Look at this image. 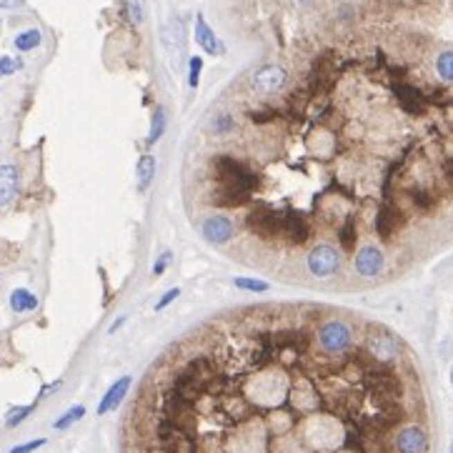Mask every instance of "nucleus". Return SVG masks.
Wrapping results in <instances>:
<instances>
[{"label":"nucleus","mask_w":453,"mask_h":453,"mask_svg":"<svg viewBox=\"0 0 453 453\" xmlns=\"http://www.w3.org/2000/svg\"><path fill=\"white\" fill-rule=\"evenodd\" d=\"M83 416H86V408H83V406H73L71 411H66V414H63L58 420H55V428H58V431H63V428L73 426L75 420L83 418Z\"/></svg>","instance_id":"11"},{"label":"nucleus","mask_w":453,"mask_h":453,"mask_svg":"<svg viewBox=\"0 0 453 453\" xmlns=\"http://www.w3.org/2000/svg\"><path fill=\"white\" fill-rule=\"evenodd\" d=\"M201 71H203V58L191 55L188 58V88H198V80H201Z\"/></svg>","instance_id":"13"},{"label":"nucleus","mask_w":453,"mask_h":453,"mask_svg":"<svg viewBox=\"0 0 453 453\" xmlns=\"http://www.w3.org/2000/svg\"><path fill=\"white\" fill-rule=\"evenodd\" d=\"M123 323H125V315H120V318H115V323H113L111 329H108V333H115V331H118L120 326H123Z\"/></svg>","instance_id":"22"},{"label":"nucleus","mask_w":453,"mask_h":453,"mask_svg":"<svg viewBox=\"0 0 453 453\" xmlns=\"http://www.w3.org/2000/svg\"><path fill=\"white\" fill-rule=\"evenodd\" d=\"M178 296H181V288H171V290H165L163 296H160V301L156 303V311H163L165 306H171V303L176 301Z\"/></svg>","instance_id":"19"},{"label":"nucleus","mask_w":453,"mask_h":453,"mask_svg":"<svg viewBox=\"0 0 453 453\" xmlns=\"http://www.w3.org/2000/svg\"><path fill=\"white\" fill-rule=\"evenodd\" d=\"M125 453H428L414 353L326 303H253L160 353L123 420Z\"/></svg>","instance_id":"2"},{"label":"nucleus","mask_w":453,"mask_h":453,"mask_svg":"<svg viewBox=\"0 0 453 453\" xmlns=\"http://www.w3.org/2000/svg\"><path fill=\"white\" fill-rule=\"evenodd\" d=\"M171 261H173V253H171V250L160 253V256H158V261H156V266H153V276H163L165 268L171 266Z\"/></svg>","instance_id":"16"},{"label":"nucleus","mask_w":453,"mask_h":453,"mask_svg":"<svg viewBox=\"0 0 453 453\" xmlns=\"http://www.w3.org/2000/svg\"><path fill=\"white\" fill-rule=\"evenodd\" d=\"M183 201L205 243L293 286L378 288L453 246V48L326 46L203 115Z\"/></svg>","instance_id":"1"},{"label":"nucleus","mask_w":453,"mask_h":453,"mask_svg":"<svg viewBox=\"0 0 453 453\" xmlns=\"http://www.w3.org/2000/svg\"><path fill=\"white\" fill-rule=\"evenodd\" d=\"M60 386H63V381H55V383H50V386H43V391L38 394V401H40V398H46V396L55 394V391H58Z\"/></svg>","instance_id":"20"},{"label":"nucleus","mask_w":453,"mask_h":453,"mask_svg":"<svg viewBox=\"0 0 453 453\" xmlns=\"http://www.w3.org/2000/svg\"><path fill=\"white\" fill-rule=\"evenodd\" d=\"M26 0H0V8H15V6H23Z\"/></svg>","instance_id":"21"},{"label":"nucleus","mask_w":453,"mask_h":453,"mask_svg":"<svg viewBox=\"0 0 453 453\" xmlns=\"http://www.w3.org/2000/svg\"><path fill=\"white\" fill-rule=\"evenodd\" d=\"M40 40H43V35H40L38 28H30V30H23V33L15 35V48H18L20 53L35 50V48L40 46Z\"/></svg>","instance_id":"10"},{"label":"nucleus","mask_w":453,"mask_h":453,"mask_svg":"<svg viewBox=\"0 0 453 453\" xmlns=\"http://www.w3.org/2000/svg\"><path fill=\"white\" fill-rule=\"evenodd\" d=\"M131 376H123V378H118V381L113 383L108 391H105L103 401H100L98 406V416H105L108 411H113V408H118L120 403H123V398L128 396V391H131Z\"/></svg>","instance_id":"3"},{"label":"nucleus","mask_w":453,"mask_h":453,"mask_svg":"<svg viewBox=\"0 0 453 453\" xmlns=\"http://www.w3.org/2000/svg\"><path fill=\"white\" fill-rule=\"evenodd\" d=\"M33 411H35V403H30V406H20V408H13V411H10V414L6 416V423H8V426H10V428H13V426H18L20 420H26L28 416L33 414Z\"/></svg>","instance_id":"14"},{"label":"nucleus","mask_w":453,"mask_h":453,"mask_svg":"<svg viewBox=\"0 0 453 453\" xmlns=\"http://www.w3.org/2000/svg\"><path fill=\"white\" fill-rule=\"evenodd\" d=\"M233 286L241 290H250V293H263V290H268V283L258 281V278H233Z\"/></svg>","instance_id":"12"},{"label":"nucleus","mask_w":453,"mask_h":453,"mask_svg":"<svg viewBox=\"0 0 453 453\" xmlns=\"http://www.w3.org/2000/svg\"><path fill=\"white\" fill-rule=\"evenodd\" d=\"M10 308H13L15 313L35 311L38 308V298H35L28 288H15L13 293H10Z\"/></svg>","instance_id":"6"},{"label":"nucleus","mask_w":453,"mask_h":453,"mask_svg":"<svg viewBox=\"0 0 453 453\" xmlns=\"http://www.w3.org/2000/svg\"><path fill=\"white\" fill-rule=\"evenodd\" d=\"M46 443H48L46 438H35V441H28V443H23V446H15V448H10V453H33L35 448L46 446Z\"/></svg>","instance_id":"18"},{"label":"nucleus","mask_w":453,"mask_h":453,"mask_svg":"<svg viewBox=\"0 0 453 453\" xmlns=\"http://www.w3.org/2000/svg\"><path fill=\"white\" fill-rule=\"evenodd\" d=\"M451 453H453V446H451Z\"/></svg>","instance_id":"24"},{"label":"nucleus","mask_w":453,"mask_h":453,"mask_svg":"<svg viewBox=\"0 0 453 453\" xmlns=\"http://www.w3.org/2000/svg\"><path fill=\"white\" fill-rule=\"evenodd\" d=\"M196 43L201 46V50L208 53V55H221V53H223L221 40L216 38L213 28L205 23L203 15H198V18H196Z\"/></svg>","instance_id":"4"},{"label":"nucleus","mask_w":453,"mask_h":453,"mask_svg":"<svg viewBox=\"0 0 453 453\" xmlns=\"http://www.w3.org/2000/svg\"><path fill=\"white\" fill-rule=\"evenodd\" d=\"M153 176H156V158H153L151 153H145V156L138 160V185H140V191H145V188L151 185Z\"/></svg>","instance_id":"9"},{"label":"nucleus","mask_w":453,"mask_h":453,"mask_svg":"<svg viewBox=\"0 0 453 453\" xmlns=\"http://www.w3.org/2000/svg\"><path fill=\"white\" fill-rule=\"evenodd\" d=\"M18 193V168L0 165V205H8Z\"/></svg>","instance_id":"5"},{"label":"nucleus","mask_w":453,"mask_h":453,"mask_svg":"<svg viewBox=\"0 0 453 453\" xmlns=\"http://www.w3.org/2000/svg\"><path fill=\"white\" fill-rule=\"evenodd\" d=\"M125 8H128V15H131L133 23L143 20V6H140L138 0H125Z\"/></svg>","instance_id":"17"},{"label":"nucleus","mask_w":453,"mask_h":453,"mask_svg":"<svg viewBox=\"0 0 453 453\" xmlns=\"http://www.w3.org/2000/svg\"><path fill=\"white\" fill-rule=\"evenodd\" d=\"M20 68H23V63H20L18 58H13V55H3V58H0V78L13 75V73L20 71Z\"/></svg>","instance_id":"15"},{"label":"nucleus","mask_w":453,"mask_h":453,"mask_svg":"<svg viewBox=\"0 0 453 453\" xmlns=\"http://www.w3.org/2000/svg\"><path fill=\"white\" fill-rule=\"evenodd\" d=\"M165 128H168L165 111H163V108H156V111H153V118H151V131H148V138H145L148 148H151V145H156L158 140H160V136L165 133Z\"/></svg>","instance_id":"7"},{"label":"nucleus","mask_w":453,"mask_h":453,"mask_svg":"<svg viewBox=\"0 0 453 453\" xmlns=\"http://www.w3.org/2000/svg\"><path fill=\"white\" fill-rule=\"evenodd\" d=\"M163 40H165V46L173 48V50L183 48V26H181V20H178V18H171L168 23H165V28H163Z\"/></svg>","instance_id":"8"},{"label":"nucleus","mask_w":453,"mask_h":453,"mask_svg":"<svg viewBox=\"0 0 453 453\" xmlns=\"http://www.w3.org/2000/svg\"><path fill=\"white\" fill-rule=\"evenodd\" d=\"M451 383H453V368H451Z\"/></svg>","instance_id":"23"}]
</instances>
